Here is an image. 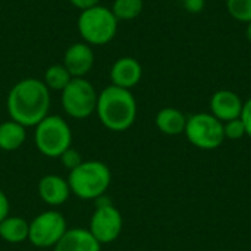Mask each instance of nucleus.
Here are the masks:
<instances>
[{"label": "nucleus", "mask_w": 251, "mask_h": 251, "mask_svg": "<svg viewBox=\"0 0 251 251\" xmlns=\"http://www.w3.org/2000/svg\"><path fill=\"white\" fill-rule=\"evenodd\" d=\"M50 90L37 78H24L18 81L7 93L6 109L12 121L28 126L38 125L50 110Z\"/></svg>", "instance_id": "f257e3e1"}, {"label": "nucleus", "mask_w": 251, "mask_h": 251, "mask_svg": "<svg viewBox=\"0 0 251 251\" xmlns=\"http://www.w3.org/2000/svg\"><path fill=\"white\" fill-rule=\"evenodd\" d=\"M96 113L104 128L122 132L129 129L137 119V100L131 90L110 84L99 93Z\"/></svg>", "instance_id": "f03ea898"}, {"label": "nucleus", "mask_w": 251, "mask_h": 251, "mask_svg": "<svg viewBox=\"0 0 251 251\" xmlns=\"http://www.w3.org/2000/svg\"><path fill=\"white\" fill-rule=\"evenodd\" d=\"M112 174L106 163L99 160L82 162L69 172L68 184L71 193L82 200H97L110 187Z\"/></svg>", "instance_id": "7ed1b4c3"}, {"label": "nucleus", "mask_w": 251, "mask_h": 251, "mask_svg": "<svg viewBox=\"0 0 251 251\" xmlns=\"http://www.w3.org/2000/svg\"><path fill=\"white\" fill-rule=\"evenodd\" d=\"M118 24L119 21L110 7L97 4L81 10L76 21V28L82 41L93 47L110 43L118 34Z\"/></svg>", "instance_id": "20e7f679"}, {"label": "nucleus", "mask_w": 251, "mask_h": 251, "mask_svg": "<svg viewBox=\"0 0 251 251\" xmlns=\"http://www.w3.org/2000/svg\"><path fill=\"white\" fill-rule=\"evenodd\" d=\"M38 151L46 157H60L72 144V131L68 122L59 115H47L38 125L34 134Z\"/></svg>", "instance_id": "39448f33"}, {"label": "nucleus", "mask_w": 251, "mask_h": 251, "mask_svg": "<svg viewBox=\"0 0 251 251\" xmlns=\"http://www.w3.org/2000/svg\"><path fill=\"white\" fill-rule=\"evenodd\" d=\"M184 134L194 147L207 151L221 147L225 141L224 122L206 112L188 116Z\"/></svg>", "instance_id": "423d86ee"}, {"label": "nucleus", "mask_w": 251, "mask_h": 251, "mask_svg": "<svg viewBox=\"0 0 251 251\" xmlns=\"http://www.w3.org/2000/svg\"><path fill=\"white\" fill-rule=\"evenodd\" d=\"M99 93L85 78H72L62 91V107L74 119H85L96 112Z\"/></svg>", "instance_id": "0eeeda50"}, {"label": "nucleus", "mask_w": 251, "mask_h": 251, "mask_svg": "<svg viewBox=\"0 0 251 251\" xmlns=\"http://www.w3.org/2000/svg\"><path fill=\"white\" fill-rule=\"evenodd\" d=\"M66 231L68 226L63 215L56 210H47L35 216L29 224L28 241L38 249L54 247Z\"/></svg>", "instance_id": "6e6552de"}, {"label": "nucleus", "mask_w": 251, "mask_h": 251, "mask_svg": "<svg viewBox=\"0 0 251 251\" xmlns=\"http://www.w3.org/2000/svg\"><path fill=\"white\" fill-rule=\"evenodd\" d=\"M124 219L121 212L110 203H99L90 219L88 231L100 244H110L116 241L122 232Z\"/></svg>", "instance_id": "1a4fd4ad"}, {"label": "nucleus", "mask_w": 251, "mask_h": 251, "mask_svg": "<svg viewBox=\"0 0 251 251\" xmlns=\"http://www.w3.org/2000/svg\"><path fill=\"white\" fill-rule=\"evenodd\" d=\"M96 63V54L90 44L78 41L71 44L63 54V65L72 78H85Z\"/></svg>", "instance_id": "9d476101"}, {"label": "nucleus", "mask_w": 251, "mask_h": 251, "mask_svg": "<svg viewBox=\"0 0 251 251\" xmlns=\"http://www.w3.org/2000/svg\"><path fill=\"white\" fill-rule=\"evenodd\" d=\"M109 75H110L112 85L131 90L141 81L143 66L135 57L122 56L113 62Z\"/></svg>", "instance_id": "9b49d317"}, {"label": "nucleus", "mask_w": 251, "mask_h": 251, "mask_svg": "<svg viewBox=\"0 0 251 251\" xmlns=\"http://www.w3.org/2000/svg\"><path fill=\"white\" fill-rule=\"evenodd\" d=\"M244 100L231 90H219L210 99V113L221 122H228L241 116Z\"/></svg>", "instance_id": "f8f14e48"}, {"label": "nucleus", "mask_w": 251, "mask_h": 251, "mask_svg": "<svg viewBox=\"0 0 251 251\" xmlns=\"http://www.w3.org/2000/svg\"><path fill=\"white\" fill-rule=\"evenodd\" d=\"M38 194L41 200L49 206L63 204L71 194V188L66 179L59 175H46L38 182Z\"/></svg>", "instance_id": "ddd939ff"}, {"label": "nucleus", "mask_w": 251, "mask_h": 251, "mask_svg": "<svg viewBox=\"0 0 251 251\" xmlns=\"http://www.w3.org/2000/svg\"><path fill=\"white\" fill-rule=\"evenodd\" d=\"M101 244L94 238L88 229L71 228L68 229L59 243L54 246V251H100Z\"/></svg>", "instance_id": "4468645a"}, {"label": "nucleus", "mask_w": 251, "mask_h": 251, "mask_svg": "<svg viewBox=\"0 0 251 251\" xmlns=\"http://www.w3.org/2000/svg\"><path fill=\"white\" fill-rule=\"evenodd\" d=\"M154 122L165 135H179L185 131L187 116L176 107H163L157 112Z\"/></svg>", "instance_id": "2eb2a0df"}, {"label": "nucleus", "mask_w": 251, "mask_h": 251, "mask_svg": "<svg viewBox=\"0 0 251 251\" xmlns=\"http://www.w3.org/2000/svg\"><path fill=\"white\" fill-rule=\"evenodd\" d=\"M26 140V128L12 119L0 124V150L15 151Z\"/></svg>", "instance_id": "dca6fc26"}, {"label": "nucleus", "mask_w": 251, "mask_h": 251, "mask_svg": "<svg viewBox=\"0 0 251 251\" xmlns=\"http://www.w3.org/2000/svg\"><path fill=\"white\" fill-rule=\"evenodd\" d=\"M29 224L19 216H7L0 222V237L9 244H19L28 240Z\"/></svg>", "instance_id": "f3484780"}, {"label": "nucleus", "mask_w": 251, "mask_h": 251, "mask_svg": "<svg viewBox=\"0 0 251 251\" xmlns=\"http://www.w3.org/2000/svg\"><path fill=\"white\" fill-rule=\"evenodd\" d=\"M72 75L69 74V71L65 68L63 63H54L50 65L43 76V82L47 85V88L51 91H63L66 88V85L71 82Z\"/></svg>", "instance_id": "a211bd4d"}, {"label": "nucleus", "mask_w": 251, "mask_h": 251, "mask_svg": "<svg viewBox=\"0 0 251 251\" xmlns=\"http://www.w3.org/2000/svg\"><path fill=\"white\" fill-rule=\"evenodd\" d=\"M112 12L118 21H132L138 18L144 9L143 0H113Z\"/></svg>", "instance_id": "6ab92c4d"}, {"label": "nucleus", "mask_w": 251, "mask_h": 251, "mask_svg": "<svg viewBox=\"0 0 251 251\" xmlns=\"http://www.w3.org/2000/svg\"><path fill=\"white\" fill-rule=\"evenodd\" d=\"M226 10L238 22H251V0H226Z\"/></svg>", "instance_id": "aec40b11"}, {"label": "nucleus", "mask_w": 251, "mask_h": 251, "mask_svg": "<svg viewBox=\"0 0 251 251\" xmlns=\"http://www.w3.org/2000/svg\"><path fill=\"white\" fill-rule=\"evenodd\" d=\"M224 135H225V140H232V141L247 137L246 126H244L241 118L224 122Z\"/></svg>", "instance_id": "412c9836"}, {"label": "nucleus", "mask_w": 251, "mask_h": 251, "mask_svg": "<svg viewBox=\"0 0 251 251\" xmlns=\"http://www.w3.org/2000/svg\"><path fill=\"white\" fill-rule=\"evenodd\" d=\"M60 160H62V165H63L66 169H69V172L74 171L75 168H78V166L84 162V160H82V156L79 154V151L75 150V149H72V147H69L66 151L62 153Z\"/></svg>", "instance_id": "4be33fe9"}, {"label": "nucleus", "mask_w": 251, "mask_h": 251, "mask_svg": "<svg viewBox=\"0 0 251 251\" xmlns=\"http://www.w3.org/2000/svg\"><path fill=\"white\" fill-rule=\"evenodd\" d=\"M241 121L246 126V132H247V137L251 138V97L247 99L244 101V106H243V112H241Z\"/></svg>", "instance_id": "5701e85b"}, {"label": "nucleus", "mask_w": 251, "mask_h": 251, "mask_svg": "<svg viewBox=\"0 0 251 251\" xmlns=\"http://www.w3.org/2000/svg\"><path fill=\"white\" fill-rule=\"evenodd\" d=\"M206 6V0H184V7L190 13H200Z\"/></svg>", "instance_id": "b1692460"}, {"label": "nucleus", "mask_w": 251, "mask_h": 251, "mask_svg": "<svg viewBox=\"0 0 251 251\" xmlns=\"http://www.w3.org/2000/svg\"><path fill=\"white\" fill-rule=\"evenodd\" d=\"M101 0H69V3L79 9V10H85V9H90V7H94L97 4H100Z\"/></svg>", "instance_id": "393cba45"}, {"label": "nucleus", "mask_w": 251, "mask_h": 251, "mask_svg": "<svg viewBox=\"0 0 251 251\" xmlns=\"http://www.w3.org/2000/svg\"><path fill=\"white\" fill-rule=\"evenodd\" d=\"M9 209H10V206H9L7 196L0 190V222L9 216Z\"/></svg>", "instance_id": "a878e982"}, {"label": "nucleus", "mask_w": 251, "mask_h": 251, "mask_svg": "<svg viewBox=\"0 0 251 251\" xmlns=\"http://www.w3.org/2000/svg\"><path fill=\"white\" fill-rule=\"evenodd\" d=\"M246 37H247L249 43L251 44V22H249V24H247V28H246Z\"/></svg>", "instance_id": "bb28decb"}]
</instances>
